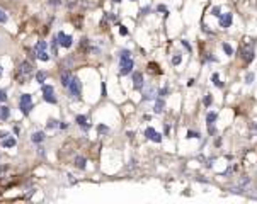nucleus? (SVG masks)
I'll list each match as a JSON object with an SVG mask.
<instances>
[{
	"mask_svg": "<svg viewBox=\"0 0 257 204\" xmlns=\"http://www.w3.org/2000/svg\"><path fill=\"white\" fill-rule=\"evenodd\" d=\"M31 140L34 141V143H43V140H44V133H43V131H36V133H32Z\"/></svg>",
	"mask_w": 257,
	"mask_h": 204,
	"instance_id": "9b49d317",
	"label": "nucleus"
},
{
	"mask_svg": "<svg viewBox=\"0 0 257 204\" xmlns=\"http://www.w3.org/2000/svg\"><path fill=\"white\" fill-rule=\"evenodd\" d=\"M49 3H51V5H58V3H60V0H49Z\"/></svg>",
	"mask_w": 257,
	"mask_h": 204,
	"instance_id": "58836bf2",
	"label": "nucleus"
},
{
	"mask_svg": "<svg viewBox=\"0 0 257 204\" xmlns=\"http://www.w3.org/2000/svg\"><path fill=\"white\" fill-rule=\"evenodd\" d=\"M7 100V92L0 89V102H5Z\"/></svg>",
	"mask_w": 257,
	"mask_h": 204,
	"instance_id": "cd10ccee",
	"label": "nucleus"
},
{
	"mask_svg": "<svg viewBox=\"0 0 257 204\" xmlns=\"http://www.w3.org/2000/svg\"><path fill=\"white\" fill-rule=\"evenodd\" d=\"M7 136H9V133H5V131H2V133H0V138H2V140H3V138H7Z\"/></svg>",
	"mask_w": 257,
	"mask_h": 204,
	"instance_id": "4c0bfd02",
	"label": "nucleus"
},
{
	"mask_svg": "<svg viewBox=\"0 0 257 204\" xmlns=\"http://www.w3.org/2000/svg\"><path fill=\"white\" fill-rule=\"evenodd\" d=\"M119 34H121V36H126V34H128V29H126L124 26H121V27H119Z\"/></svg>",
	"mask_w": 257,
	"mask_h": 204,
	"instance_id": "2f4dec72",
	"label": "nucleus"
},
{
	"mask_svg": "<svg viewBox=\"0 0 257 204\" xmlns=\"http://www.w3.org/2000/svg\"><path fill=\"white\" fill-rule=\"evenodd\" d=\"M114 2H121V0H114Z\"/></svg>",
	"mask_w": 257,
	"mask_h": 204,
	"instance_id": "79ce46f5",
	"label": "nucleus"
},
{
	"mask_svg": "<svg viewBox=\"0 0 257 204\" xmlns=\"http://www.w3.org/2000/svg\"><path fill=\"white\" fill-rule=\"evenodd\" d=\"M32 109V102H29V104H21V112L22 114H29Z\"/></svg>",
	"mask_w": 257,
	"mask_h": 204,
	"instance_id": "a211bd4d",
	"label": "nucleus"
},
{
	"mask_svg": "<svg viewBox=\"0 0 257 204\" xmlns=\"http://www.w3.org/2000/svg\"><path fill=\"white\" fill-rule=\"evenodd\" d=\"M218 19H220V26H222V27H230L231 21H233V16H231V14H223Z\"/></svg>",
	"mask_w": 257,
	"mask_h": 204,
	"instance_id": "9d476101",
	"label": "nucleus"
},
{
	"mask_svg": "<svg viewBox=\"0 0 257 204\" xmlns=\"http://www.w3.org/2000/svg\"><path fill=\"white\" fill-rule=\"evenodd\" d=\"M211 80H213V85H215V87H220V89L223 87V82L220 80V75H218V73H213Z\"/></svg>",
	"mask_w": 257,
	"mask_h": 204,
	"instance_id": "dca6fc26",
	"label": "nucleus"
},
{
	"mask_svg": "<svg viewBox=\"0 0 257 204\" xmlns=\"http://www.w3.org/2000/svg\"><path fill=\"white\" fill-rule=\"evenodd\" d=\"M70 80H72V76H70V73H68L67 70H65V72H61V85H63V87H68Z\"/></svg>",
	"mask_w": 257,
	"mask_h": 204,
	"instance_id": "ddd939ff",
	"label": "nucleus"
},
{
	"mask_svg": "<svg viewBox=\"0 0 257 204\" xmlns=\"http://www.w3.org/2000/svg\"><path fill=\"white\" fill-rule=\"evenodd\" d=\"M99 131L100 133H109V129H107L106 126H99Z\"/></svg>",
	"mask_w": 257,
	"mask_h": 204,
	"instance_id": "c9c22d12",
	"label": "nucleus"
},
{
	"mask_svg": "<svg viewBox=\"0 0 257 204\" xmlns=\"http://www.w3.org/2000/svg\"><path fill=\"white\" fill-rule=\"evenodd\" d=\"M129 54H131V53H129V51H128V49H124V51H121V60H123V58H129Z\"/></svg>",
	"mask_w": 257,
	"mask_h": 204,
	"instance_id": "72a5a7b5",
	"label": "nucleus"
},
{
	"mask_svg": "<svg viewBox=\"0 0 257 204\" xmlns=\"http://www.w3.org/2000/svg\"><path fill=\"white\" fill-rule=\"evenodd\" d=\"M194 85V78H189L187 80V87H193Z\"/></svg>",
	"mask_w": 257,
	"mask_h": 204,
	"instance_id": "e433bc0d",
	"label": "nucleus"
},
{
	"mask_svg": "<svg viewBox=\"0 0 257 204\" xmlns=\"http://www.w3.org/2000/svg\"><path fill=\"white\" fill-rule=\"evenodd\" d=\"M133 67H135V63H133L131 58H123V60H121V65H119V73H121V75L131 73Z\"/></svg>",
	"mask_w": 257,
	"mask_h": 204,
	"instance_id": "20e7f679",
	"label": "nucleus"
},
{
	"mask_svg": "<svg viewBox=\"0 0 257 204\" xmlns=\"http://www.w3.org/2000/svg\"><path fill=\"white\" fill-rule=\"evenodd\" d=\"M56 126H58V121H53V119H51V121L48 123V128H49V129H53V128H56Z\"/></svg>",
	"mask_w": 257,
	"mask_h": 204,
	"instance_id": "473e14b6",
	"label": "nucleus"
},
{
	"mask_svg": "<svg viewBox=\"0 0 257 204\" xmlns=\"http://www.w3.org/2000/svg\"><path fill=\"white\" fill-rule=\"evenodd\" d=\"M46 48H48V43L46 41H39L38 44H36L34 53H36V58H38V60H41V61L49 60V54H48V51H46Z\"/></svg>",
	"mask_w": 257,
	"mask_h": 204,
	"instance_id": "f03ea898",
	"label": "nucleus"
},
{
	"mask_svg": "<svg viewBox=\"0 0 257 204\" xmlns=\"http://www.w3.org/2000/svg\"><path fill=\"white\" fill-rule=\"evenodd\" d=\"M143 99H145V100H148V99H155L153 90H147V92H145V95H143Z\"/></svg>",
	"mask_w": 257,
	"mask_h": 204,
	"instance_id": "b1692460",
	"label": "nucleus"
},
{
	"mask_svg": "<svg viewBox=\"0 0 257 204\" xmlns=\"http://www.w3.org/2000/svg\"><path fill=\"white\" fill-rule=\"evenodd\" d=\"M252 82H254V73L250 72V73H247V75H245V83H249V85H250Z\"/></svg>",
	"mask_w": 257,
	"mask_h": 204,
	"instance_id": "a878e982",
	"label": "nucleus"
},
{
	"mask_svg": "<svg viewBox=\"0 0 257 204\" xmlns=\"http://www.w3.org/2000/svg\"><path fill=\"white\" fill-rule=\"evenodd\" d=\"M216 118H218V114H216V112H209V114L206 116V121H208V124L213 126V123L216 121Z\"/></svg>",
	"mask_w": 257,
	"mask_h": 204,
	"instance_id": "6ab92c4d",
	"label": "nucleus"
},
{
	"mask_svg": "<svg viewBox=\"0 0 257 204\" xmlns=\"http://www.w3.org/2000/svg\"><path fill=\"white\" fill-rule=\"evenodd\" d=\"M157 10H158V12H165V14H167V7H165V5H158Z\"/></svg>",
	"mask_w": 257,
	"mask_h": 204,
	"instance_id": "f704fd0d",
	"label": "nucleus"
},
{
	"mask_svg": "<svg viewBox=\"0 0 257 204\" xmlns=\"http://www.w3.org/2000/svg\"><path fill=\"white\" fill-rule=\"evenodd\" d=\"M29 102H32V97L29 95V94H22V97H21V104H29Z\"/></svg>",
	"mask_w": 257,
	"mask_h": 204,
	"instance_id": "5701e85b",
	"label": "nucleus"
},
{
	"mask_svg": "<svg viewBox=\"0 0 257 204\" xmlns=\"http://www.w3.org/2000/svg\"><path fill=\"white\" fill-rule=\"evenodd\" d=\"M85 163H87V160L84 156H77V158H75V165H77L78 169H85Z\"/></svg>",
	"mask_w": 257,
	"mask_h": 204,
	"instance_id": "f3484780",
	"label": "nucleus"
},
{
	"mask_svg": "<svg viewBox=\"0 0 257 204\" xmlns=\"http://www.w3.org/2000/svg\"><path fill=\"white\" fill-rule=\"evenodd\" d=\"M211 14H213L215 17H220V16H222V9H220V7H213V9H211Z\"/></svg>",
	"mask_w": 257,
	"mask_h": 204,
	"instance_id": "393cba45",
	"label": "nucleus"
},
{
	"mask_svg": "<svg viewBox=\"0 0 257 204\" xmlns=\"http://www.w3.org/2000/svg\"><path fill=\"white\" fill-rule=\"evenodd\" d=\"M133 87H135V90H142V87H143V75L140 72H136L133 75Z\"/></svg>",
	"mask_w": 257,
	"mask_h": 204,
	"instance_id": "1a4fd4ad",
	"label": "nucleus"
},
{
	"mask_svg": "<svg viewBox=\"0 0 257 204\" xmlns=\"http://www.w3.org/2000/svg\"><path fill=\"white\" fill-rule=\"evenodd\" d=\"M9 116H10V111H9V107H5V105H2L0 107V119H9Z\"/></svg>",
	"mask_w": 257,
	"mask_h": 204,
	"instance_id": "2eb2a0df",
	"label": "nucleus"
},
{
	"mask_svg": "<svg viewBox=\"0 0 257 204\" xmlns=\"http://www.w3.org/2000/svg\"><path fill=\"white\" fill-rule=\"evenodd\" d=\"M32 70H34V68H32V65L29 63V61H22L21 67H19V70H17V73H16L19 83H26L29 80V75L32 73Z\"/></svg>",
	"mask_w": 257,
	"mask_h": 204,
	"instance_id": "f257e3e1",
	"label": "nucleus"
},
{
	"mask_svg": "<svg viewBox=\"0 0 257 204\" xmlns=\"http://www.w3.org/2000/svg\"><path fill=\"white\" fill-rule=\"evenodd\" d=\"M16 145H17L16 138H3V141H2L3 148H12V146H16Z\"/></svg>",
	"mask_w": 257,
	"mask_h": 204,
	"instance_id": "f8f14e48",
	"label": "nucleus"
},
{
	"mask_svg": "<svg viewBox=\"0 0 257 204\" xmlns=\"http://www.w3.org/2000/svg\"><path fill=\"white\" fill-rule=\"evenodd\" d=\"M164 105H165L164 99H162V97H158V99H157V104H155V112H157V114H160V112L164 111Z\"/></svg>",
	"mask_w": 257,
	"mask_h": 204,
	"instance_id": "4468645a",
	"label": "nucleus"
},
{
	"mask_svg": "<svg viewBox=\"0 0 257 204\" xmlns=\"http://www.w3.org/2000/svg\"><path fill=\"white\" fill-rule=\"evenodd\" d=\"M5 21H7V14L0 9V22H5Z\"/></svg>",
	"mask_w": 257,
	"mask_h": 204,
	"instance_id": "7c9ffc66",
	"label": "nucleus"
},
{
	"mask_svg": "<svg viewBox=\"0 0 257 204\" xmlns=\"http://www.w3.org/2000/svg\"><path fill=\"white\" fill-rule=\"evenodd\" d=\"M187 138H201L199 136V133H196V131H187Z\"/></svg>",
	"mask_w": 257,
	"mask_h": 204,
	"instance_id": "bb28decb",
	"label": "nucleus"
},
{
	"mask_svg": "<svg viewBox=\"0 0 257 204\" xmlns=\"http://www.w3.org/2000/svg\"><path fill=\"white\" fill-rule=\"evenodd\" d=\"M68 90H70V94L73 97H80V94H82V82L77 78V76H73V78L70 80V83H68Z\"/></svg>",
	"mask_w": 257,
	"mask_h": 204,
	"instance_id": "7ed1b4c3",
	"label": "nucleus"
},
{
	"mask_svg": "<svg viewBox=\"0 0 257 204\" xmlns=\"http://www.w3.org/2000/svg\"><path fill=\"white\" fill-rule=\"evenodd\" d=\"M145 136H147L148 140L155 141V143H160V141H162V134L157 133L153 128H147V129H145Z\"/></svg>",
	"mask_w": 257,
	"mask_h": 204,
	"instance_id": "6e6552de",
	"label": "nucleus"
},
{
	"mask_svg": "<svg viewBox=\"0 0 257 204\" xmlns=\"http://www.w3.org/2000/svg\"><path fill=\"white\" fill-rule=\"evenodd\" d=\"M56 39H58V43H60V46H63V48H70V46L73 44V38L67 36L65 32H58Z\"/></svg>",
	"mask_w": 257,
	"mask_h": 204,
	"instance_id": "0eeeda50",
	"label": "nucleus"
},
{
	"mask_svg": "<svg viewBox=\"0 0 257 204\" xmlns=\"http://www.w3.org/2000/svg\"><path fill=\"white\" fill-rule=\"evenodd\" d=\"M203 102H204V105H211V102H213L211 95H209V94H208V95L204 97V100H203Z\"/></svg>",
	"mask_w": 257,
	"mask_h": 204,
	"instance_id": "c85d7f7f",
	"label": "nucleus"
},
{
	"mask_svg": "<svg viewBox=\"0 0 257 204\" xmlns=\"http://www.w3.org/2000/svg\"><path fill=\"white\" fill-rule=\"evenodd\" d=\"M223 51H225L228 56H231V54H233V48H231L228 43H223Z\"/></svg>",
	"mask_w": 257,
	"mask_h": 204,
	"instance_id": "4be33fe9",
	"label": "nucleus"
},
{
	"mask_svg": "<svg viewBox=\"0 0 257 204\" xmlns=\"http://www.w3.org/2000/svg\"><path fill=\"white\" fill-rule=\"evenodd\" d=\"M2 72H3V70H2V65H0V75H2Z\"/></svg>",
	"mask_w": 257,
	"mask_h": 204,
	"instance_id": "a19ab883",
	"label": "nucleus"
},
{
	"mask_svg": "<svg viewBox=\"0 0 257 204\" xmlns=\"http://www.w3.org/2000/svg\"><path fill=\"white\" fill-rule=\"evenodd\" d=\"M77 123L80 126H84V129H89V124H87V118H85V116H77Z\"/></svg>",
	"mask_w": 257,
	"mask_h": 204,
	"instance_id": "aec40b11",
	"label": "nucleus"
},
{
	"mask_svg": "<svg viewBox=\"0 0 257 204\" xmlns=\"http://www.w3.org/2000/svg\"><path fill=\"white\" fill-rule=\"evenodd\" d=\"M43 95H44V100H46V102H49V104H56L55 87H51V85H43Z\"/></svg>",
	"mask_w": 257,
	"mask_h": 204,
	"instance_id": "39448f33",
	"label": "nucleus"
},
{
	"mask_svg": "<svg viewBox=\"0 0 257 204\" xmlns=\"http://www.w3.org/2000/svg\"><path fill=\"white\" fill-rule=\"evenodd\" d=\"M242 58L245 60V63H250V61L254 60V48H252V43H249L247 46L244 44V48H242Z\"/></svg>",
	"mask_w": 257,
	"mask_h": 204,
	"instance_id": "423d86ee",
	"label": "nucleus"
},
{
	"mask_svg": "<svg viewBox=\"0 0 257 204\" xmlns=\"http://www.w3.org/2000/svg\"><path fill=\"white\" fill-rule=\"evenodd\" d=\"M46 78H48V73H46V72H38V73H36V80H38L39 83H43Z\"/></svg>",
	"mask_w": 257,
	"mask_h": 204,
	"instance_id": "412c9836",
	"label": "nucleus"
},
{
	"mask_svg": "<svg viewBox=\"0 0 257 204\" xmlns=\"http://www.w3.org/2000/svg\"><path fill=\"white\" fill-rule=\"evenodd\" d=\"M165 94H167V89H164V90H160V92H158V95H160V97H162V95H165Z\"/></svg>",
	"mask_w": 257,
	"mask_h": 204,
	"instance_id": "ea45409f",
	"label": "nucleus"
},
{
	"mask_svg": "<svg viewBox=\"0 0 257 204\" xmlns=\"http://www.w3.org/2000/svg\"><path fill=\"white\" fill-rule=\"evenodd\" d=\"M180 61H182V58H180L179 54H177V56H174V58H172V65H179Z\"/></svg>",
	"mask_w": 257,
	"mask_h": 204,
	"instance_id": "c756f323",
	"label": "nucleus"
}]
</instances>
